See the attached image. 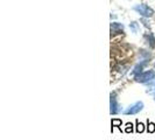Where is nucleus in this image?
<instances>
[{"label":"nucleus","instance_id":"nucleus-1","mask_svg":"<svg viewBox=\"0 0 155 140\" xmlns=\"http://www.w3.org/2000/svg\"><path fill=\"white\" fill-rule=\"evenodd\" d=\"M155 78V71L154 70H148L145 72H141L139 75L135 76V81L139 82V83H148L150 82L152 79Z\"/></svg>","mask_w":155,"mask_h":140},{"label":"nucleus","instance_id":"nucleus-2","mask_svg":"<svg viewBox=\"0 0 155 140\" xmlns=\"http://www.w3.org/2000/svg\"><path fill=\"white\" fill-rule=\"evenodd\" d=\"M134 11H137L139 14H141L142 16H146V18H149V16H152L154 14V11L149 7V6L145 5V4L134 6Z\"/></svg>","mask_w":155,"mask_h":140},{"label":"nucleus","instance_id":"nucleus-3","mask_svg":"<svg viewBox=\"0 0 155 140\" xmlns=\"http://www.w3.org/2000/svg\"><path fill=\"white\" fill-rule=\"evenodd\" d=\"M142 109H143V103L142 102H137L135 104L131 105L127 110H125L124 113L127 115V116L128 115H137V113H139L140 111H142Z\"/></svg>","mask_w":155,"mask_h":140},{"label":"nucleus","instance_id":"nucleus-4","mask_svg":"<svg viewBox=\"0 0 155 140\" xmlns=\"http://www.w3.org/2000/svg\"><path fill=\"white\" fill-rule=\"evenodd\" d=\"M110 108H111L110 109V113L111 115H116V113H118L120 111L114 93H111V96H110Z\"/></svg>","mask_w":155,"mask_h":140},{"label":"nucleus","instance_id":"nucleus-5","mask_svg":"<svg viewBox=\"0 0 155 140\" xmlns=\"http://www.w3.org/2000/svg\"><path fill=\"white\" fill-rule=\"evenodd\" d=\"M123 29H124V26L121 23H118V22L111 23V34H118V33L123 32Z\"/></svg>","mask_w":155,"mask_h":140},{"label":"nucleus","instance_id":"nucleus-6","mask_svg":"<svg viewBox=\"0 0 155 140\" xmlns=\"http://www.w3.org/2000/svg\"><path fill=\"white\" fill-rule=\"evenodd\" d=\"M146 62H147V61H143L142 63L138 64V65L134 68V70H133V75H134V76H137V75H139V74L142 72V69H143V67H145Z\"/></svg>","mask_w":155,"mask_h":140},{"label":"nucleus","instance_id":"nucleus-7","mask_svg":"<svg viewBox=\"0 0 155 140\" xmlns=\"http://www.w3.org/2000/svg\"><path fill=\"white\" fill-rule=\"evenodd\" d=\"M111 125H112V130H113V127H118V128H120L121 130V120L120 119H112V122H111Z\"/></svg>","mask_w":155,"mask_h":140},{"label":"nucleus","instance_id":"nucleus-8","mask_svg":"<svg viewBox=\"0 0 155 140\" xmlns=\"http://www.w3.org/2000/svg\"><path fill=\"white\" fill-rule=\"evenodd\" d=\"M143 131H145V125L142 123H140L139 120H137V132L142 133Z\"/></svg>","mask_w":155,"mask_h":140},{"label":"nucleus","instance_id":"nucleus-9","mask_svg":"<svg viewBox=\"0 0 155 140\" xmlns=\"http://www.w3.org/2000/svg\"><path fill=\"white\" fill-rule=\"evenodd\" d=\"M147 131H148V133L155 132V124L152 123V122H149V120H148V124H147Z\"/></svg>","mask_w":155,"mask_h":140},{"label":"nucleus","instance_id":"nucleus-10","mask_svg":"<svg viewBox=\"0 0 155 140\" xmlns=\"http://www.w3.org/2000/svg\"><path fill=\"white\" fill-rule=\"evenodd\" d=\"M125 132L126 133H132L133 132V125L132 123H127L126 127H125Z\"/></svg>","mask_w":155,"mask_h":140},{"label":"nucleus","instance_id":"nucleus-11","mask_svg":"<svg viewBox=\"0 0 155 140\" xmlns=\"http://www.w3.org/2000/svg\"><path fill=\"white\" fill-rule=\"evenodd\" d=\"M130 27L132 28V31L134 32V33H137V32H138V23L137 22H131Z\"/></svg>","mask_w":155,"mask_h":140},{"label":"nucleus","instance_id":"nucleus-12","mask_svg":"<svg viewBox=\"0 0 155 140\" xmlns=\"http://www.w3.org/2000/svg\"><path fill=\"white\" fill-rule=\"evenodd\" d=\"M147 84H148L149 86H155V79H152L150 82H148Z\"/></svg>","mask_w":155,"mask_h":140},{"label":"nucleus","instance_id":"nucleus-13","mask_svg":"<svg viewBox=\"0 0 155 140\" xmlns=\"http://www.w3.org/2000/svg\"><path fill=\"white\" fill-rule=\"evenodd\" d=\"M154 101H155V96H154Z\"/></svg>","mask_w":155,"mask_h":140}]
</instances>
